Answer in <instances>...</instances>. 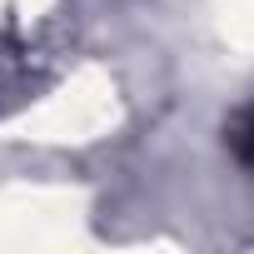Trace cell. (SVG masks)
<instances>
[{"label": "cell", "instance_id": "1", "mask_svg": "<svg viewBox=\"0 0 254 254\" xmlns=\"http://www.w3.org/2000/svg\"><path fill=\"white\" fill-rule=\"evenodd\" d=\"M229 150L239 155V165L254 170V110H244V115L229 125Z\"/></svg>", "mask_w": 254, "mask_h": 254}]
</instances>
